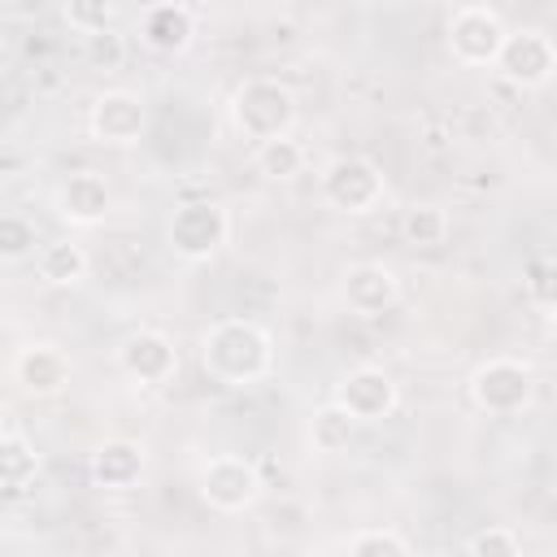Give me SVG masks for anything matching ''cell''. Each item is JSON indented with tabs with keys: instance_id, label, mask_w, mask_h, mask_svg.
I'll list each match as a JSON object with an SVG mask.
<instances>
[{
	"instance_id": "3",
	"label": "cell",
	"mask_w": 557,
	"mask_h": 557,
	"mask_svg": "<svg viewBox=\"0 0 557 557\" xmlns=\"http://www.w3.org/2000/svg\"><path fill=\"white\" fill-rule=\"evenodd\" d=\"M444 39H448V52L457 65L483 70V65H496V57L509 39V26L492 4H457L448 13Z\"/></svg>"
},
{
	"instance_id": "11",
	"label": "cell",
	"mask_w": 557,
	"mask_h": 557,
	"mask_svg": "<svg viewBox=\"0 0 557 557\" xmlns=\"http://www.w3.org/2000/svg\"><path fill=\"white\" fill-rule=\"evenodd\" d=\"M117 370L139 387H161L178 374V348L161 331H131L117 344Z\"/></svg>"
},
{
	"instance_id": "19",
	"label": "cell",
	"mask_w": 557,
	"mask_h": 557,
	"mask_svg": "<svg viewBox=\"0 0 557 557\" xmlns=\"http://www.w3.org/2000/svg\"><path fill=\"white\" fill-rule=\"evenodd\" d=\"M357 426H361V422H357L344 405H335V400H331V405H322V409L313 413V422H309V440H313V448H318V453H326V457H331V453H344V448L352 444Z\"/></svg>"
},
{
	"instance_id": "4",
	"label": "cell",
	"mask_w": 557,
	"mask_h": 557,
	"mask_svg": "<svg viewBox=\"0 0 557 557\" xmlns=\"http://www.w3.org/2000/svg\"><path fill=\"white\" fill-rule=\"evenodd\" d=\"M531 396H535V370L518 357H487L470 374V400L483 413H496V418L522 413L531 405Z\"/></svg>"
},
{
	"instance_id": "8",
	"label": "cell",
	"mask_w": 557,
	"mask_h": 557,
	"mask_svg": "<svg viewBox=\"0 0 557 557\" xmlns=\"http://www.w3.org/2000/svg\"><path fill=\"white\" fill-rule=\"evenodd\" d=\"M492 70L505 83H513L522 91H535L557 74V44L540 26H518V30H509V39H505V48H500Z\"/></svg>"
},
{
	"instance_id": "9",
	"label": "cell",
	"mask_w": 557,
	"mask_h": 557,
	"mask_svg": "<svg viewBox=\"0 0 557 557\" xmlns=\"http://www.w3.org/2000/svg\"><path fill=\"white\" fill-rule=\"evenodd\" d=\"M148 126V100L131 87H104L91 109H87V131L96 144H109V148H131L139 144Z\"/></svg>"
},
{
	"instance_id": "15",
	"label": "cell",
	"mask_w": 557,
	"mask_h": 557,
	"mask_svg": "<svg viewBox=\"0 0 557 557\" xmlns=\"http://www.w3.org/2000/svg\"><path fill=\"white\" fill-rule=\"evenodd\" d=\"M139 39L152 48V52H183L191 39H196V9L191 4H178V0H165V4H148L139 13Z\"/></svg>"
},
{
	"instance_id": "14",
	"label": "cell",
	"mask_w": 557,
	"mask_h": 557,
	"mask_svg": "<svg viewBox=\"0 0 557 557\" xmlns=\"http://www.w3.org/2000/svg\"><path fill=\"white\" fill-rule=\"evenodd\" d=\"M344 300H348L352 313L374 318V313H383V309H392L400 300V278L383 261H357L344 274Z\"/></svg>"
},
{
	"instance_id": "25",
	"label": "cell",
	"mask_w": 557,
	"mask_h": 557,
	"mask_svg": "<svg viewBox=\"0 0 557 557\" xmlns=\"http://www.w3.org/2000/svg\"><path fill=\"white\" fill-rule=\"evenodd\" d=\"M466 557H522V540L509 527H483L470 535Z\"/></svg>"
},
{
	"instance_id": "22",
	"label": "cell",
	"mask_w": 557,
	"mask_h": 557,
	"mask_svg": "<svg viewBox=\"0 0 557 557\" xmlns=\"http://www.w3.org/2000/svg\"><path fill=\"white\" fill-rule=\"evenodd\" d=\"M39 235H35V222L26 218V213H17V209H9V213H0V261H9V265H17V261H26V257H39Z\"/></svg>"
},
{
	"instance_id": "1",
	"label": "cell",
	"mask_w": 557,
	"mask_h": 557,
	"mask_svg": "<svg viewBox=\"0 0 557 557\" xmlns=\"http://www.w3.org/2000/svg\"><path fill=\"white\" fill-rule=\"evenodd\" d=\"M200 366L222 387L261 383L274 366V339L252 318H218L200 335Z\"/></svg>"
},
{
	"instance_id": "10",
	"label": "cell",
	"mask_w": 557,
	"mask_h": 557,
	"mask_svg": "<svg viewBox=\"0 0 557 557\" xmlns=\"http://www.w3.org/2000/svg\"><path fill=\"white\" fill-rule=\"evenodd\" d=\"M396 400H400V387H396V379L383 366H352L335 383V405H344L361 426L392 418Z\"/></svg>"
},
{
	"instance_id": "16",
	"label": "cell",
	"mask_w": 557,
	"mask_h": 557,
	"mask_svg": "<svg viewBox=\"0 0 557 557\" xmlns=\"http://www.w3.org/2000/svg\"><path fill=\"white\" fill-rule=\"evenodd\" d=\"M144 466H148V457H144V448L135 440H100L91 448V457H87L91 483L96 487H109V492L135 487L144 479Z\"/></svg>"
},
{
	"instance_id": "29",
	"label": "cell",
	"mask_w": 557,
	"mask_h": 557,
	"mask_svg": "<svg viewBox=\"0 0 557 557\" xmlns=\"http://www.w3.org/2000/svg\"><path fill=\"white\" fill-rule=\"evenodd\" d=\"M548 322H553V331H557V309H553V313H548Z\"/></svg>"
},
{
	"instance_id": "20",
	"label": "cell",
	"mask_w": 557,
	"mask_h": 557,
	"mask_svg": "<svg viewBox=\"0 0 557 557\" xmlns=\"http://www.w3.org/2000/svg\"><path fill=\"white\" fill-rule=\"evenodd\" d=\"M400 235H405V244L409 248H418V252H426V248H440L444 239H448V213L440 209V205H409L405 209V218H400Z\"/></svg>"
},
{
	"instance_id": "23",
	"label": "cell",
	"mask_w": 557,
	"mask_h": 557,
	"mask_svg": "<svg viewBox=\"0 0 557 557\" xmlns=\"http://www.w3.org/2000/svg\"><path fill=\"white\" fill-rule=\"evenodd\" d=\"M348 557H413V553H409V544H405L400 531H392V527H366V531L352 535Z\"/></svg>"
},
{
	"instance_id": "24",
	"label": "cell",
	"mask_w": 557,
	"mask_h": 557,
	"mask_svg": "<svg viewBox=\"0 0 557 557\" xmlns=\"http://www.w3.org/2000/svg\"><path fill=\"white\" fill-rule=\"evenodd\" d=\"M522 287H527L531 305H540V309L553 313V309H557V257H540V261H531Z\"/></svg>"
},
{
	"instance_id": "30",
	"label": "cell",
	"mask_w": 557,
	"mask_h": 557,
	"mask_svg": "<svg viewBox=\"0 0 557 557\" xmlns=\"http://www.w3.org/2000/svg\"><path fill=\"white\" fill-rule=\"evenodd\" d=\"M422 557H453V553H422Z\"/></svg>"
},
{
	"instance_id": "18",
	"label": "cell",
	"mask_w": 557,
	"mask_h": 557,
	"mask_svg": "<svg viewBox=\"0 0 557 557\" xmlns=\"http://www.w3.org/2000/svg\"><path fill=\"white\" fill-rule=\"evenodd\" d=\"M35 274L48 283V287H74L87 278V252L83 244L74 239H48L35 257Z\"/></svg>"
},
{
	"instance_id": "12",
	"label": "cell",
	"mask_w": 557,
	"mask_h": 557,
	"mask_svg": "<svg viewBox=\"0 0 557 557\" xmlns=\"http://www.w3.org/2000/svg\"><path fill=\"white\" fill-rule=\"evenodd\" d=\"M52 209L61 222L70 226H100L113 209V187L100 170H74L57 183V196H52Z\"/></svg>"
},
{
	"instance_id": "27",
	"label": "cell",
	"mask_w": 557,
	"mask_h": 557,
	"mask_svg": "<svg viewBox=\"0 0 557 557\" xmlns=\"http://www.w3.org/2000/svg\"><path fill=\"white\" fill-rule=\"evenodd\" d=\"M83 52H87V61L96 65V70H117L122 65V35L109 26V30H96V35H87L83 39Z\"/></svg>"
},
{
	"instance_id": "2",
	"label": "cell",
	"mask_w": 557,
	"mask_h": 557,
	"mask_svg": "<svg viewBox=\"0 0 557 557\" xmlns=\"http://www.w3.org/2000/svg\"><path fill=\"white\" fill-rule=\"evenodd\" d=\"M300 109H296V91L270 74L244 78L231 91V122L244 139L252 144H270V139H287L296 126Z\"/></svg>"
},
{
	"instance_id": "26",
	"label": "cell",
	"mask_w": 557,
	"mask_h": 557,
	"mask_svg": "<svg viewBox=\"0 0 557 557\" xmlns=\"http://www.w3.org/2000/svg\"><path fill=\"white\" fill-rule=\"evenodd\" d=\"M65 22L87 39V35H96V30H109L113 26V4H100V0H70L65 9Z\"/></svg>"
},
{
	"instance_id": "5",
	"label": "cell",
	"mask_w": 557,
	"mask_h": 557,
	"mask_svg": "<svg viewBox=\"0 0 557 557\" xmlns=\"http://www.w3.org/2000/svg\"><path fill=\"white\" fill-rule=\"evenodd\" d=\"M231 235V218L218 200H187L170 213L165 244L178 261H209Z\"/></svg>"
},
{
	"instance_id": "6",
	"label": "cell",
	"mask_w": 557,
	"mask_h": 557,
	"mask_svg": "<svg viewBox=\"0 0 557 557\" xmlns=\"http://www.w3.org/2000/svg\"><path fill=\"white\" fill-rule=\"evenodd\" d=\"M318 191H322V200L335 209V213H370V209H379V200H383V170L370 161V157H335V161H326V170H322V178H318Z\"/></svg>"
},
{
	"instance_id": "28",
	"label": "cell",
	"mask_w": 557,
	"mask_h": 557,
	"mask_svg": "<svg viewBox=\"0 0 557 557\" xmlns=\"http://www.w3.org/2000/svg\"><path fill=\"white\" fill-rule=\"evenodd\" d=\"M548 487H553V496H557V461H553V470H548Z\"/></svg>"
},
{
	"instance_id": "17",
	"label": "cell",
	"mask_w": 557,
	"mask_h": 557,
	"mask_svg": "<svg viewBox=\"0 0 557 557\" xmlns=\"http://www.w3.org/2000/svg\"><path fill=\"white\" fill-rule=\"evenodd\" d=\"M39 474V453L35 444L9 422L0 431V483H4V500H17Z\"/></svg>"
},
{
	"instance_id": "13",
	"label": "cell",
	"mask_w": 557,
	"mask_h": 557,
	"mask_svg": "<svg viewBox=\"0 0 557 557\" xmlns=\"http://www.w3.org/2000/svg\"><path fill=\"white\" fill-rule=\"evenodd\" d=\"M70 379H74V361L65 357V348H57L48 339H35V344L17 348V357H13V383L26 396H57V392H65Z\"/></svg>"
},
{
	"instance_id": "21",
	"label": "cell",
	"mask_w": 557,
	"mask_h": 557,
	"mask_svg": "<svg viewBox=\"0 0 557 557\" xmlns=\"http://www.w3.org/2000/svg\"><path fill=\"white\" fill-rule=\"evenodd\" d=\"M252 165H257V174L261 178H274V183H283V178H296L300 170H305V148H300V139H270V144H257L252 148Z\"/></svg>"
},
{
	"instance_id": "7",
	"label": "cell",
	"mask_w": 557,
	"mask_h": 557,
	"mask_svg": "<svg viewBox=\"0 0 557 557\" xmlns=\"http://www.w3.org/2000/svg\"><path fill=\"white\" fill-rule=\"evenodd\" d=\"M261 496V470L239 453H218L200 470V500L218 513H244Z\"/></svg>"
}]
</instances>
